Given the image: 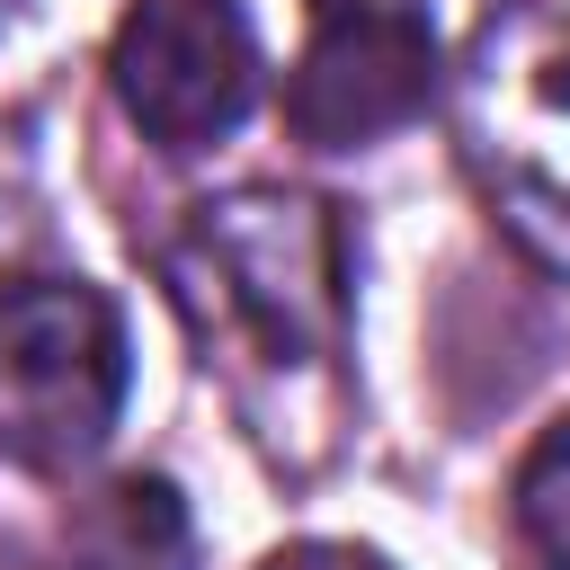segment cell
Returning a JSON list of instances; mask_svg holds the SVG:
<instances>
[{
	"label": "cell",
	"mask_w": 570,
	"mask_h": 570,
	"mask_svg": "<svg viewBox=\"0 0 570 570\" xmlns=\"http://www.w3.org/2000/svg\"><path fill=\"white\" fill-rule=\"evenodd\" d=\"M169 276L187 312H214L205 338H240L276 374H321L347 347V240L321 196L232 187L187 214L169 240Z\"/></svg>",
	"instance_id": "1"
},
{
	"label": "cell",
	"mask_w": 570,
	"mask_h": 570,
	"mask_svg": "<svg viewBox=\"0 0 570 570\" xmlns=\"http://www.w3.org/2000/svg\"><path fill=\"white\" fill-rule=\"evenodd\" d=\"M125 321L80 276L0 285V454L18 472H71L125 410Z\"/></svg>",
	"instance_id": "2"
},
{
	"label": "cell",
	"mask_w": 570,
	"mask_h": 570,
	"mask_svg": "<svg viewBox=\"0 0 570 570\" xmlns=\"http://www.w3.org/2000/svg\"><path fill=\"white\" fill-rule=\"evenodd\" d=\"M116 107L160 151H205L258 98V36L240 0H134L107 45Z\"/></svg>",
	"instance_id": "3"
},
{
	"label": "cell",
	"mask_w": 570,
	"mask_h": 570,
	"mask_svg": "<svg viewBox=\"0 0 570 570\" xmlns=\"http://www.w3.org/2000/svg\"><path fill=\"white\" fill-rule=\"evenodd\" d=\"M436 98V36L419 0H365V9H321L303 62L285 71V125L312 151H365L428 116Z\"/></svg>",
	"instance_id": "4"
},
{
	"label": "cell",
	"mask_w": 570,
	"mask_h": 570,
	"mask_svg": "<svg viewBox=\"0 0 570 570\" xmlns=\"http://www.w3.org/2000/svg\"><path fill=\"white\" fill-rule=\"evenodd\" d=\"M62 570H196V517L160 472H125L62 517Z\"/></svg>",
	"instance_id": "5"
},
{
	"label": "cell",
	"mask_w": 570,
	"mask_h": 570,
	"mask_svg": "<svg viewBox=\"0 0 570 570\" xmlns=\"http://www.w3.org/2000/svg\"><path fill=\"white\" fill-rule=\"evenodd\" d=\"M517 525H525V543L552 561V570H570V410L525 445V463H517Z\"/></svg>",
	"instance_id": "6"
},
{
	"label": "cell",
	"mask_w": 570,
	"mask_h": 570,
	"mask_svg": "<svg viewBox=\"0 0 570 570\" xmlns=\"http://www.w3.org/2000/svg\"><path fill=\"white\" fill-rule=\"evenodd\" d=\"M258 570H392L374 543H330V534H312V543H276Z\"/></svg>",
	"instance_id": "7"
},
{
	"label": "cell",
	"mask_w": 570,
	"mask_h": 570,
	"mask_svg": "<svg viewBox=\"0 0 570 570\" xmlns=\"http://www.w3.org/2000/svg\"><path fill=\"white\" fill-rule=\"evenodd\" d=\"M0 570H36V561H27V552H18L9 534H0Z\"/></svg>",
	"instance_id": "8"
},
{
	"label": "cell",
	"mask_w": 570,
	"mask_h": 570,
	"mask_svg": "<svg viewBox=\"0 0 570 570\" xmlns=\"http://www.w3.org/2000/svg\"><path fill=\"white\" fill-rule=\"evenodd\" d=\"M312 9H365V0H312Z\"/></svg>",
	"instance_id": "9"
}]
</instances>
